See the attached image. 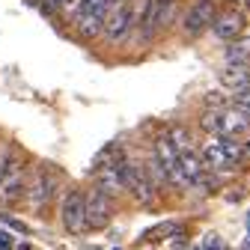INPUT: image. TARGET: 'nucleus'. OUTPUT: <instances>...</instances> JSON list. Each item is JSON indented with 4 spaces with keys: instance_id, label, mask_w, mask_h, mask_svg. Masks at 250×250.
I'll return each instance as SVG.
<instances>
[{
    "instance_id": "nucleus-1",
    "label": "nucleus",
    "mask_w": 250,
    "mask_h": 250,
    "mask_svg": "<svg viewBox=\"0 0 250 250\" xmlns=\"http://www.w3.org/2000/svg\"><path fill=\"white\" fill-rule=\"evenodd\" d=\"M200 161H203V170L206 173H229L241 161V143L238 140H221V137H214L203 149Z\"/></svg>"
},
{
    "instance_id": "nucleus-2",
    "label": "nucleus",
    "mask_w": 250,
    "mask_h": 250,
    "mask_svg": "<svg viewBox=\"0 0 250 250\" xmlns=\"http://www.w3.org/2000/svg\"><path fill=\"white\" fill-rule=\"evenodd\" d=\"M119 179H122V191H128L137 203H143V206H152V203H155V182H152V176L146 173V167L125 161Z\"/></svg>"
},
{
    "instance_id": "nucleus-3",
    "label": "nucleus",
    "mask_w": 250,
    "mask_h": 250,
    "mask_svg": "<svg viewBox=\"0 0 250 250\" xmlns=\"http://www.w3.org/2000/svg\"><path fill=\"white\" fill-rule=\"evenodd\" d=\"M57 173L51 170V167H45V164H39L36 170H33V176L27 179V200H30V206H33L36 211L39 208H45L51 200H54V194H57Z\"/></svg>"
},
{
    "instance_id": "nucleus-4",
    "label": "nucleus",
    "mask_w": 250,
    "mask_h": 250,
    "mask_svg": "<svg viewBox=\"0 0 250 250\" xmlns=\"http://www.w3.org/2000/svg\"><path fill=\"white\" fill-rule=\"evenodd\" d=\"M113 3H116V0H83L81 12L75 15L81 36H86V39L96 36L99 30H102V24H104V18H107V12H110Z\"/></svg>"
},
{
    "instance_id": "nucleus-5",
    "label": "nucleus",
    "mask_w": 250,
    "mask_h": 250,
    "mask_svg": "<svg viewBox=\"0 0 250 250\" xmlns=\"http://www.w3.org/2000/svg\"><path fill=\"white\" fill-rule=\"evenodd\" d=\"M113 217V200L104 197L102 191H92L83 200V227L89 229H104Z\"/></svg>"
},
{
    "instance_id": "nucleus-6",
    "label": "nucleus",
    "mask_w": 250,
    "mask_h": 250,
    "mask_svg": "<svg viewBox=\"0 0 250 250\" xmlns=\"http://www.w3.org/2000/svg\"><path fill=\"white\" fill-rule=\"evenodd\" d=\"M27 197V173L21 167V161H15L9 167V173L0 179V203H6V206H15Z\"/></svg>"
},
{
    "instance_id": "nucleus-7",
    "label": "nucleus",
    "mask_w": 250,
    "mask_h": 250,
    "mask_svg": "<svg viewBox=\"0 0 250 250\" xmlns=\"http://www.w3.org/2000/svg\"><path fill=\"white\" fill-rule=\"evenodd\" d=\"M83 194L78 188L62 197V206H60V221H62V229L66 232H83Z\"/></svg>"
},
{
    "instance_id": "nucleus-8",
    "label": "nucleus",
    "mask_w": 250,
    "mask_h": 250,
    "mask_svg": "<svg viewBox=\"0 0 250 250\" xmlns=\"http://www.w3.org/2000/svg\"><path fill=\"white\" fill-rule=\"evenodd\" d=\"M214 24V0H197V3L185 12V33L188 36H203Z\"/></svg>"
},
{
    "instance_id": "nucleus-9",
    "label": "nucleus",
    "mask_w": 250,
    "mask_h": 250,
    "mask_svg": "<svg viewBox=\"0 0 250 250\" xmlns=\"http://www.w3.org/2000/svg\"><path fill=\"white\" fill-rule=\"evenodd\" d=\"M250 128L247 116L238 107H221V122H217V137L221 140H238V134H244Z\"/></svg>"
},
{
    "instance_id": "nucleus-10",
    "label": "nucleus",
    "mask_w": 250,
    "mask_h": 250,
    "mask_svg": "<svg viewBox=\"0 0 250 250\" xmlns=\"http://www.w3.org/2000/svg\"><path fill=\"white\" fill-rule=\"evenodd\" d=\"M241 33H244V12L227 9V12H221V15L214 18V36H217V39L232 42V39H238Z\"/></svg>"
},
{
    "instance_id": "nucleus-11",
    "label": "nucleus",
    "mask_w": 250,
    "mask_h": 250,
    "mask_svg": "<svg viewBox=\"0 0 250 250\" xmlns=\"http://www.w3.org/2000/svg\"><path fill=\"white\" fill-rule=\"evenodd\" d=\"M227 66H250V36H238L227 45Z\"/></svg>"
},
{
    "instance_id": "nucleus-12",
    "label": "nucleus",
    "mask_w": 250,
    "mask_h": 250,
    "mask_svg": "<svg viewBox=\"0 0 250 250\" xmlns=\"http://www.w3.org/2000/svg\"><path fill=\"white\" fill-rule=\"evenodd\" d=\"M247 78H250V66H227V69L221 72V83L229 86L232 92H238V89L247 83Z\"/></svg>"
},
{
    "instance_id": "nucleus-13",
    "label": "nucleus",
    "mask_w": 250,
    "mask_h": 250,
    "mask_svg": "<svg viewBox=\"0 0 250 250\" xmlns=\"http://www.w3.org/2000/svg\"><path fill=\"white\" fill-rule=\"evenodd\" d=\"M176 232H179V224H158V227H152L149 232H143V235H140V241H146V244H155V241L173 238Z\"/></svg>"
},
{
    "instance_id": "nucleus-14",
    "label": "nucleus",
    "mask_w": 250,
    "mask_h": 250,
    "mask_svg": "<svg viewBox=\"0 0 250 250\" xmlns=\"http://www.w3.org/2000/svg\"><path fill=\"white\" fill-rule=\"evenodd\" d=\"M200 250H229L227 244H224V238L221 235H214V232H208L206 238H203V247Z\"/></svg>"
},
{
    "instance_id": "nucleus-15",
    "label": "nucleus",
    "mask_w": 250,
    "mask_h": 250,
    "mask_svg": "<svg viewBox=\"0 0 250 250\" xmlns=\"http://www.w3.org/2000/svg\"><path fill=\"white\" fill-rule=\"evenodd\" d=\"M81 6H83V0H62V3H60V12L66 15V18H75V15L81 12Z\"/></svg>"
},
{
    "instance_id": "nucleus-16",
    "label": "nucleus",
    "mask_w": 250,
    "mask_h": 250,
    "mask_svg": "<svg viewBox=\"0 0 250 250\" xmlns=\"http://www.w3.org/2000/svg\"><path fill=\"white\" fill-rule=\"evenodd\" d=\"M0 221H3L6 227H12V229H18V232H27V227L21 221H15V217H9V214H0Z\"/></svg>"
},
{
    "instance_id": "nucleus-17",
    "label": "nucleus",
    "mask_w": 250,
    "mask_h": 250,
    "mask_svg": "<svg viewBox=\"0 0 250 250\" xmlns=\"http://www.w3.org/2000/svg\"><path fill=\"white\" fill-rule=\"evenodd\" d=\"M39 3H42V9H45V12H57L62 0H39Z\"/></svg>"
},
{
    "instance_id": "nucleus-18",
    "label": "nucleus",
    "mask_w": 250,
    "mask_h": 250,
    "mask_svg": "<svg viewBox=\"0 0 250 250\" xmlns=\"http://www.w3.org/2000/svg\"><path fill=\"white\" fill-rule=\"evenodd\" d=\"M0 250H12V238L6 232H0Z\"/></svg>"
},
{
    "instance_id": "nucleus-19",
    "label": "nucleus",
    "mask_w": 250,
    "mask_h": 250,
    "mask_svg": "<svg viewBox=\"0 0 250 250\" xmlns=\"http://www.w3.org/2000/svg\"><path fill=\"white\" fill-rule=\"evenodd\" d=\"M241 158H247V161H250V140H244V143H241Z\"/></svg>"
},
{
    "instance_id": "nucleus-20",
    "label": "nucleus",
    "mask_w": 250,
    "mask_h": 250,
    "mask_svg": "<svg viewBox=\"0 0 250 250\" xmlns=\"http://www.w3.org/2000/svg\"><path fill=\"white\" fill-rule=\"evenodd\" d=\"M238 92H250V78H247V83H244V86H241Z\"/></svg>"
},
{
    "instance_id": "nucleus-21",
    "label": "nucleus",
    "mask_w": 250,
    "mask_h": 250,
    "mask_svg": "<svg viewBox=\"0 0 250 250\" xmlns=\"http://www.w3.org/2000/svg\"><path fill=\"white\" fill-rule=\"evenodd\" d=\"M18 250H33V247H30V244H21V247H18Z\"/></svg>"
},
{
    "instance_id": "nucleus-22",
    "label": "nucleus",
    "mask_w": 250,
    "mask_h": 250,
    "mask_svg": "<svg viewBox=\"0 0 250 250\" xmlns=\"http://www.w3.org/2000/svg\"><path fill=\"white\" fill-rule=\"evenodd\" d=\"M247 125H250V116H247Z\"/></svg>"
},
{
    "instance_id": "nucleus-23",
    "label": "nucleus",
    "mask_w": 250,
    "mask_h": 250,
    "mask_svg": "<svg viewBox=\"0 0 250 250\" xmlns=\"http://www.w3.org/2000/svg\"><path fill=\"white\" fill-rule=\"evenodd\" d=\"M247 6H250V0H247Z\"/></svg>"
}]
</instances>
